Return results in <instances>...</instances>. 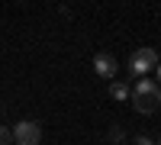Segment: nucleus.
Here are the masks:
<instances>
[{
	"label": "nucleus",
	"instance_id": "nucleus-1",
	"mask_svg": "<svg viewBox=\"0 0 161 145\" xmlns=\"http://www.w3.org/2000/svg\"><path fill=\"white\" fill-rule=\"evenodd\" d=\"M129 97H132V107H136L139 113H155L161 107V87L152 84L148 77H142V81L129 90Z\"/></svg>",
	"mask_w": 161,
	"mask_h": 145
},
{
	"label": "nucleus",
	"instance_id": "nucleus-2",
	"mask_svg": "<svg viewBox=\"0 0 161 145\" xmlns=\"http://www.w3.org/2000/svg\"><path fill=\"white\" fill-rule=\"evenodd\" d=\"M158 68V52L155 48H139V52H132V58H129V71L136 74V77H145L148 71Z\"/></svg>",
	"mask_w": 161,
	"mask_h": 145
},
{
	"label": "nucleus",
	"instance_id": "nucleus-3",
	"mask_svg": "<svg viewBox=\"0 0 161 145\" xmlns=\"http://www.w3.org/2000/svg\"><path fill=\"white\" fill-rule=\"evenodd\" d=\"M13 142L16 145H39L42 142V126L36 120H23L13 126Z\"/></svg>",
	"mask_w": 161,
	"mask_h": 145
},
{
	"label": "nucleus",
	"instance_id": "nucleus-4",
	"mask_svg": "<svg viewBox=\"0 0 161 145\" xmlns=\"http://www.w3.org/2000/svg\"><path fill=\"white\" fill-rule=\"evenodd\" d=\"M93 71H97V77H106V81H113L116 71H119V61L113 55H97L93 58Z\"/></svg>",
	"mask_w": 161,
	"mask_h": 145
},
{
	"label": "nucleus",
	"instance_id": "nucleus-5",
	"mask_svg": "<svg viewBox=\"0 0 161 145\" xmlns=\"http://www.w3.org/2000/svg\"><path fill=\"white\" fill-rule=\"evenodd\" d=\"M110 97L113 100H129V87L123 81H110Z\"/></svg>",
	"mask_w": 161,
	"mask_h": 145
},
{
	"label": "nucleus",
	"instance_id": "nucleus-6",
	"mask_svg": "<svg viewBox=\"0 0 161 145\" xmlns=\"http://www.w3.org/2000/svg\"><path fill=\"white\" fill-rule=\"evenodd\" d=\"M126 139V129L123 126H110V142H123Z\"/></svg>",
	"mask_w": 161,
	"mask_h": 145
},
{
	"label": "nucleus",
	"instance_id": "nucleus-7",
	"mask_svg": "<svg viewBox=\"0 0 161 145\" xmlns=\"http://www.w3.org/2000/svg\"><path fill=\"white\" fill-rule=\"evenodd\" d=\"M10 142H13V132L7 126H0V145H10Z\"/></svg>",
	"mask_w": 161,
	"mask_h": 145
},
{
	"label": "nucleus",
	"instance_id": "nucleus-8",
	"mask_svg": "<svg viewBox=\"0 0 161 145\" xmlns=\"http://www.w3.org/2000/svg\"><path fill=\"white\" fill-rule=\"evenodd\" d=\"M136 145H155V142H152L148 136H139V139H136Z\"/></svg>",
	"mask_w": 161,
	"mask_h": 145
},
{
	"label": "nucleus",
	"instance_id": "nucleus-9",
	"mask_svg": "<svg viewBox=\"0 0 161 145\" xmlns=\"http://www.w3.org/2000/svg\"><path fill=\"white\" fill-rule=\"evenodd\" d=\"M158 77H161V61H158Z\"/></svg>",
	"mask_w": 161,
	"mask_h": 145
},
{
	"label": "nucleus",
	"instance_id": "nucleus-10",
	"mask_svg": "<svg viewBox=\"0 0 161 145\" xmlns=\"http://www.w3.org/2000/svg\"><path fill=\"white\" fill-rule=\"evenodd\" d=\"M158 145H161V139H158Z\"/></svg>",
	"mask_w": 161,
	"mask_h": 145
}]
</instances>
